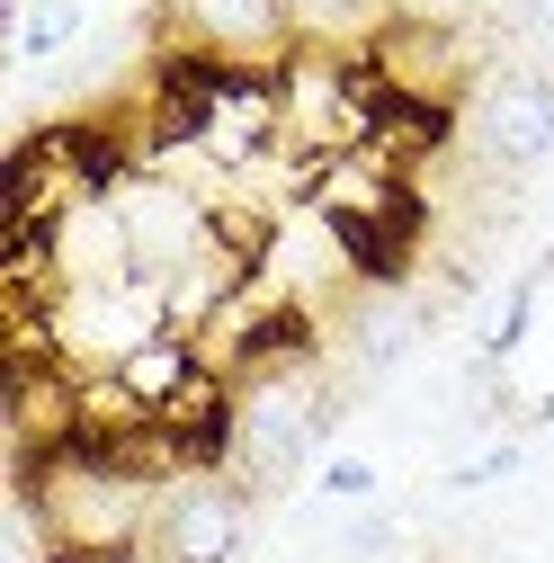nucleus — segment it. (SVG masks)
<instances>
[{
    "instance_id": "f257e3e1",
    "label": "nucleus",
    "mask_w": 554,
    "mask_h": 563,
    "mask_svg": "<svg viewBox=\"0 0 554 563\" xmlns=\"http://www.w3.org/2000/svg\"><path fill=\"white\" fill-rule=\"evenodd\" d=\"M224 439H215V465L251 492V501H277L287 483L313 474L322 439L340 430V411H350V385L340 367L322 358L313 340H277L242 376H224Z\"/></svg>"
},
{
    "instance_id": "f03ea898",
    "label": "nucleus",
    "mask_w": 554,
    "mask_h": 563,
    "mask_svg": "<svg viewBox=\"0 0 554 563\" xmlns=\"http://www.w3.org/2000/svg\"><path fill=\"white\" fill-rule=\"evenodd\" d=\"M36 492V510L54 528V545L90 563V554H134L153 545V510H162V474L134 456V439H73L45 465L19 474Z\"/></svg>"
},
{
    "instance_id": "7ed1b4c3",
    "label": "nucleus",
    "mask_w": 554,
    "mask_h": 563,
    "mask_svg": "<svg viewBox=\"0 0 554 563\" xmlns=\"http://www.w3.org/2000/svg\"><path fill=\"white\" fill-rule=\"evenodd\" d=\"M367 268H376V260L304 197V206H287V216L259 233V268H251V277H259V296L287 313V322H322V313L340 322L350 296L367 287Z\"/></svg>"
},
{
    "instance_id": "20e7f679",
    "label": "nucleus",
    "mask_w": 554,
    "mask_h": 563,
    "mask_svg": "<svg viewBox=\"0 0 554 563\" xmlns=\"http://www.w3.org/2000/svg\"><path fill=\"white\" fill-rule=\"evenodd\" d=\"M153 27L197 73H251V81H277L304 45L287 0H153Z\"/></svg>"
},
{
    "instance_id": "39448f33",
    "label": "nucleus",
    "mask_w": 554,
    "mask_h": 563,
    "mask_svg": "<svg viewBox=\"0 0 554 563\" xmlns=\"http://www.w3.org/2000/svg\"><path fill=\"white\" fill-rule=\"evenodd\" d=\"M108 197H117L125 242H134V277H153V287H170L179 268H197L206 251L224 242V206L197 197V188L170 179V170H153V162H117Z\"/></svg>"
},
{
    "instance_id": "423d86ee",
    "label": "nucleus",
    "mask_w": 554,
    "mask_h": 563,
    "mask_svg": "<svg viewBox=\"0 0 554 563\" xmlns=\"http://www.w3.org/2000/svg\"><path fill=\"white\" fill-rule=\"evenodd\" d=\"M465 144L492 179H528L554 162V73L545 63H492L465 90Z\"/></svg>"
},
{
    "instance_id": "0eeeda50",
    "label": "nucleus",
    "mask_w": 554,
    "mask_h": 563,
    "mask_svg": "<svg viewBox=\"0 0 554 563\" xmlns=\"http://www.w3.org/2000/svg\"><path fill=\"white\" fill-rule=\"evenodd\" d=\"M251 537H259V501L224 465H179L162 483V510H153L162 563H251Z\"/></svg>"
},
{
    "instance_id": "6e6552de",
    "label": "nucleus",
    "mask_w": 554,
    "mask_h": 563,
    "mask_svg": "<svg viewBox=\"0 0 554 563\" xmlns=\"http://www.w3.org/2000/svg\"><path fill=\"white\" fill-rule=\"evenodd\" d=\"M45 251V287H125L134 277V242H125V216H117V197H81V206H63V216L45 233H27Z\"/></svg>"
},
{
    "instance_id": "1a4fd4ad",
    "label": "nucleus",
    "mask_w": 554,
    "mask_h": 563,
    "mask_svg": "<svg viewBox=\"0 0 554 563\" xmlns=\"http://www.w3.org/2000/svg\"><path fill=\"white\" fill-rule=\"evenodd\" d=\"M287 19H296V36L304 45H350V36H385L402 10H394V0H287Z\"/></svg>"
},
{
    "instance_id": "9d476101",
    "label": "nucleus",
    "mask_w": 554,
    "mask_h": 563,
    "mask_svg": "<svg viewBox=\"0 0 554 563\" xmlns=\"http://www.w3.org/2000/svg\"><path fill=\"white\" fill-rule=\"evenodd\" d=\"M81 36H90V10H81V0H19V27H10L19 63H54V54H73Z\"/></svg>"
},
{
    "instance_id": "9b49d317",
    "label": "nucleus",
    "mask_w": 554,
    "mask_h": 563,
    "mask_svg": "<svg viewBox=\"0 0 554 563\" xmlns=\"http://www.w3.org/2000/svg\"><path fill=\"white\" fill-rule=\"evenodd\" d=\"M90 563H162L153 545H134V554H90Z\"/></svg>"
},
{
    "instance_id": "f8f14e48",
    "label": "nucleus",
    "mask_w": 554,
    "mask_h": 563,
    "mask_svg": "<svg viewBox=\"0 0 554 563\" xmlns=\"http://www.w3.org/2000/svg\"><path fill=\"white\" fill-rule=\"evenodd\" d=\"M465 563H528V554H501V545H483V554H465Z\"/></svg>"
},
{
    "instance_id": "ddd939ff",
    "label": "nucleus",
    "mask_w": 554,
    "mask_h": 563,
    "mask_svg": "<svg viewBox=\"0 0 554 563\" xmlns=\"http://www.w3.org/2000/svg\"><path fill=\"white\" fill-rule=\"evenodd\" d=\"M402 10H465V0H402Z\"/></svg>"
}]
</instances>
